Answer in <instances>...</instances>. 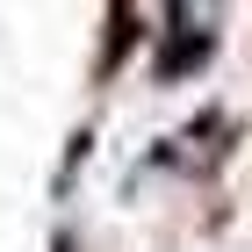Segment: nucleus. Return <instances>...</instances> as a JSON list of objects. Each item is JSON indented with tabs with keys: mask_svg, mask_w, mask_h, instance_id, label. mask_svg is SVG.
Here are the masks:
<instances>
[{
	"mask_svg": "<svg viewBox=\"0 0 252 252\" xmlns=\"http://www.w3.org/2000/svg\"><path fill=\"white\" fill-rule=\"evenodd\" d=\"M130 0H116L108 7V51H101V79H116V65H123V51H130Z\"/></svg>",
	"mask_w": 252,
	"mask_h": 252,
	"instance_id": "f257e3e1",
	"label": "nucleus"
},
{
	"mask_svg": "<svg viewBox=\"0 0 252 252\" xmlns=\"http://www.w3.org/2000/svg\"><path fill=\"white\" fill-rule=\"evenodd\" d=\"M51 252H79V238H72V231H58V245H51Z\"/></svg>",
	"mask_w": 252,
	"mask_h": 252,
	"instance_id": "f03ea898",
	"label": "nucleus"
}]
</instances>
